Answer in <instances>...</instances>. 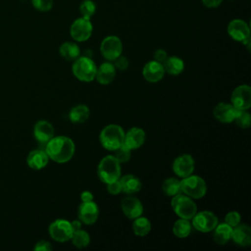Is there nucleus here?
<instances>
[{"instance_id":"1","label":"nucleus","mask_w":251,"mask_h":251,"mask_svg":"<svg viewBox=\"0 0 251 251\" xmlns=\"http://www.w3.org/2000/svg\"><path fill=\"white\" fill-rule=\"evenodd\" d=\"M75 150V146L73 139L64 135H54L45 144V152L49 159L59 164L69 162L74 157Z\"/></svg>"},{"instance_id":"2","label":"nucleus","mask_w":251,"mask_h":251,"mask_svg":"<svg viewBox=\"0 0 251 251\" xmlns=\"http://www.w3.org/2000/svg\"><path fill=\"white\" fill-rule=\"evenodd\" d=\"M121 172V163L113 155H107L102 158L97 167L98 177L105 184L119 179Z\"/></svg>"},{"instance_id":"3","label":"nucleus","mask_w":251,"mask_h":251,"mask_svg":"<svg viewBox=\"0 0 251 251\" xmlns=\"http://www.w3.org/2000/svg\"><path fill=\"white\" fill-rule=\"evenodd\" d=\"M125 131L123 127L116 124L106 126L99 134L101 145L108 151H114L124 143Z\"/></svg>"},{"instance_id":"4","label":"nucleus","mask_w":251,"mask_h":251,"mask_svg":"<svg viewBox=\"0 0 251 251\" xmlns=\"http://www.w3.org/2000/svg\"><path fill=\"white\" fill-rule=\"evenodd\" d=\"M96 70V64L88 56H79L74 61L72 66L74 75L83 82H90L94 80Z\"/></svg>"},{"instance_id":"5","label":"nucleus","mask_w":251,"mask_h":251,"mask_svg":"<svg viewBox=\"0 0 251 251\" xmlns=\"http://www.w3.org/2000/svg\"><path fill=\"white\" fill-rule=\"evenodd\" d=\"M180 190L192 199H201L207 193V183L201 176L190 175L180 180Z\"/></svg>"},{"instance_id":"6","label":"nucleus","mask_w":251,"mask_h":251,"mask_svg":"<svg viewBox=\"0 0 251 251\" xmlns=\"http://www.w3.org/2000/svg\"><path fill=\"white\" fill-rule=\"evenodd\" d=\"M171 206L176 215L181 219L191 220L197 212V206L194 202V199L183 193L173 196Z\"/></svg>"},{"instance_id":"7","label":"nucleus","mask_w":251,"mask_h":251,"mask_svg":"<svg viewBox=\"0 0 251 251\" xmlns=\"http://www.w3.org/2000/svg\"><path fill=\"white\" fill-rule=\"evenodd\" d=\"M48 232L53 240L57 242H67L71 240L74 229L71 222L65 219H57L50 224Z\"/></svg>"},{"instance_id":"8","label":"nucleus","mask_w":251,"mask_h":251,"mask_svg":"<svg viewBox=\"0 0 251 251\" xmlns=\"http://www.w3.org/2000/svg\"><path fill=\"white\" fill-rule=\"evenodd\" d=\"M93 31V25L90 19L83 17L75 19L70 27V34L76 42H83L90 38Z\"/></svg>"},{"instance_id":"9","label":"nucleus","mask_w":251,"mask_h":251,"mask_svg":"<svg viewBox=\"0 0 251 251\" xmlns=\"http://www.w3.org/2000/svg\"><path fill=\"white\" fill-rule=\"evenodd\" d=\"M100 52L102 56L110 62H113L123 53V43L116 35L106 36L100 44Z\"/></svg>"},{"instance_id":"10","label":"nucleus","mask_w":251,"mask_h":251,"mask_svg":"<svg viewBox=\"0 0 251 251\" xmlns=\"http://www.w3.org/2000/svg\"><path fill=\"white\" fill-rule=\"evenodd\" d=\"M191 220L192 226L200 232L212 231L219 223L217 216L211 211L196 212Z\"/></svg>"},{"instance_id":"11","label":"nucleus","mask_w":251,"mask_h":251,"mask_svg":"<svg viewBox=\"0 0 251 251\" xmlns=\"http://www.w3.org/2000/svg\"><path fill=\"white\" fill-rule=\"evenodd\" d=\"M230 102L238 110H248L251 107V87L248 84L236 86L231 92Z\"/></svg>"},{"instance_id":"12","label":"nucleus","mask_w":251,"mask_h":251,"mask_svg":"<svg viewBox=\"0 0 251 251\" xmlns=\"http://www.w3.org/2000/svg\"><path fill=\"white\" fill-rule=\"evenodd\" d=\"M172 168L176 176L183 178L193 174L195 162L190 154H182L175 159Z\"/></svg>"},{"instance_id":"13","label":"nucleus","mask_w":251,"mask_h":251,"mask_svg":"<svg viewBox=\"0 0 251 251\" xmlns=\"http://www.w3.org/2000/svg\"><path fill=\"white\" fill-rule=\"evenodd\" d=\"M121 208L124 215L130 220L142 216L143 214V205L141 201L130 194L123 198L121 202Z\"/></svg>"},{"instance_id":"14","label":"nucleus","mask_w":251,"mask_h":251,"mask_svg":"<svg viewBox=\"0 0 251 251\" xmlns=\"http://www.w3.org/2000/svg\"><path fill=\"white\" fill-rule=\"evenodd\" d=\"M78 220L84 225H93L99 217V208L94 201L81 202L77 209Z\"/></svg>"},{"instance_id":"15","label":"nucleus","mask_w":251,"mask_h":251,"mask_svg":"<svg viewBox=\"0 0 251 251\" xmlns=\"http://www.w3.org/2000/svg\"><path fill=\"white\" fill-rule=\"evenodd\" d=\"M227 33L233 40L242 42L250 37V27L245 21L234 19L227 25Z\"/></svg>"},{"instance_id":"16","label":"nucleus","mask_w":251,"mask_h":251,"mask_svg":"<svg viewBox=\"0 0 251 251\" xmlns=\"http://www.w3.org/2000/svg\"><path fill=\"white\" fill-rule=\"evenodd\" d=\"M237 110L238 109L233 107L231 103L220 102L214 107L213 115L217 121L223 124H229L234 121Z\"/></svg>"},{"instance_id":"17","label":"nucleus","mask_w":251,"mask_h":251,"mask_svg":"<svg viewBox=\"0 0 251 251\" xmlns=\"http://www.w3.org/2000/svg\"><path fill=\"white\" fill-rule=\"evenodd\" d=\"M142 75L145 80L155 83L160 81L165 75V70L163 64L154 60L147 62L142 70Z\"/></svg>"},{"instance_id":"18","label":"nucleus","mask_w":251,"mask_h":251,"mask_svg":"<svg viewBox=\"0 0 251 251\" xmlns=\"http://www.w3.org/2000/svg\"><path fill=\"white\" fill-rule=\"evenodd\" d=\"M146 139L145 131L140 127H131L126 132H125L124 145L129 148L131 151L139 148L143 145Z\"/></svg>"},{"instance_id":"19","label":"nucleus","mask_w":251,"mask_h":251,"mask_svg":"<svg viewBox=\"0 0 251 251\" xmlns=\"http://www.w3.org/2000/svg\"><path fill=\"white\" fill-rule=\"evenodd\" d=\"M33 135L38 142L46 144L55 135V129L49 122L41 120L34 125Z\"/></svg>"},{"instance_id":"20","label":"nucleus","mask_w":251,"mask_h":251,"mask_svg":"<svg viewBox=\"0 0 251 251\" xmlns=\"http://www.w3.org/2000/svg\"><path fill=\"white\" fill-rule=\"evenodd\" d=\"M232 241L240 246L247 247L251 244V228L246 224H238L236 226L232 227L231 233Z\"/></svg>"},{"instance_id":"21","label":"nucleus","mask_w":251,"mask_h":251,"mask_svg":"<svg viewBox=\"0 0 251 251\" xmlns=\"http://www.w3.org/2000/svg\"><path fill=\"white\" fill-rule=\"evenodd\" d=\"M116 71L117 70L113 63H111L110 61L104 62L99 67H97L95 78L100 84H110L116 76Z\"/></svg>"},{"instance_id":"22","label":"nucleus","mask_w":251,"mask_h":251,"mask_svg":"<svg viewBox=\"0 0 251 251\" xmlns=\"http://www.w3.org/2000/svg\"><path fill=\"white\" fill-rule=\"evenodd\" d=\"M49 162V157L45 150L35 149L29 152L26 158V163L28 167L32 170H41L47 166Z\"/></svg>"},{"instance_id":"23","label":"nucleus","mask_w":251,"mask_h":251,"mask_svg":"<svg viewBox=\"0 0 251 251\" xmlns=\"http://www.w3.org/2000/svg\"><path fill=\"white\" fill-rule=\"evenodd\" d=\"M213 239L219 245H225L231 239L232 227L226 223L219 224L213 229Z\"/></svg>"},{"instance_id":"24","label":"nucleus","mask_w":251,"mask_h":251,"mask_svg":"<svg viewBox=\"0 0 251 251\" xmlns=\"http://www.w3.org/2000/svg\"><path fill=\"white\" fill-rule=\"evenodd\" d=\"M120 181L122 185V192L130 195L137 193L142 186L140 179L133 175H126L120 177Z\"/></svg>"},{"instance_id":"25","label":"nucleus","mask_w":251,"mask_h":251,"mask_svg":"<svg viewBox=\"0 0 251 251\" xmlns=\"http://www.w3.org/2000/svg\"><path fill=\"white\" fill-rule=\"evenodd\" d=\"M59 53L67 61H75L80 56V48L75 42L66 41L61 44Z\"/></svg>"},{"instance_id":"26","label":"nucleus","mask_w":251,"mask_h":251,"mask_svg":"<svg viewBox=\"0 0 251 251\" xmlns=\"http://www.w3.org/2000/svg\"><path fill=\"white\" fill-rule=\"evenodd\" d=\"M89 108L84 104H78L74 106L69 113V119L72 123L82 124L89 118Z\"/></svg>"},{"instance_id":"27","label":"nucleus","mask_w":251,"mask_h":251,"mask_svg":"<svg viewBox=\"0 0 251 251\" xmlns=\"http://www.w3.org/2000/svg\"><path fill=\"white\" fill-rule=\"evenodd\" d=\"M165 73L172 75H177L184 70V62L182 59L176 56H170L163 64Z\"/></svg>"},{"instance_id":"28","label":"nucleus","mask_w":251,"mask_h":251,"mask_svg":"<svg viewBox=\"0 0 251 251\" xmlns=\"http://www.w3.org/2000/svg\"><path fill=\"white\" fill-rule=\"evenodd\" d=\"M132 230L136 236H145L151 230V223L146 217L139 216L133 219L132 223Z\"/></svg>"},{"instance_id":"29","label":"nucleus","mask_w":251,"mask_h":251,"mask_svg":"<svg viewBox=\"0 0 251 251\" xmlns=\"http://www.w3.org/2000/svg\"><path fill=\"white\" fill-rule=\"evenodd\" d=\"M192 225L189 220L179 218L173 226V233L177 238H185L191 233Z\"/></svg>"},{"instance_id":"30","label":"nucleus","mask_w":251,"mask_h":251,"mask_svg":"<svg viewBox=\"0 0 251 251\" xmlns=\"http://www.w3.org/2000/svg\"><path fill=\"white\" fill-rule=\"evenodd\" d=\"M163 192L170 197L181 193L180 190V180L176 177H168L163 181L162 184Z\"/></svg>"},{"instance_id":"31","label":"nucleus","mask_w":251,"mask_h":251,"mask_svg":"<svg viewBox=\"0 0 251 251\" xmlns=\"http://www.w3.org/2000/svg\"><path fill=\"white\" fill-rule=\"evenodd\" d=\"M71 240H72V243L74 244V246H75L78 249H82L89 245L90 236L86 230L79 228V229L74 230Z\"/></svg>"},{"instance_id":"32","label":"nucleus","mask_w":251,"mask_h":251,"mask_svg":"<svg viewBox=\"0 0 251 251\" xmlns=\"http://www.w3.org/2000/svg\"><path fill=\"white\" fill-rule=\"evenodd\" d=\"M240 128H248L251 124V115L247 110H237L234 121Z\"/></svg>"},{"instance_id":"33","label":"nucleus","mask_w":251,"mask_h":251,"mask_svg":"<svg viewBox=\"0 0 251 251\" xmlns=\"http://www.w3.org/2000/svg\"><path fill=\"white\" fill-rule=\"evenodd\" d=\"M79 12L81 17L91 19L96 12V5L92 0H83L79 5Z\"/></svg>"},{"instance_id":"34","label":"nucleus","mask_w":251,"mask_h":251,"mask_svg":"<svg viewBox=\"0 0 251 251\" xmlns=\"http://www.w3.org/2000/svg\"><path fill=\"white\" fill-rule=\"evenodd\" d=\"M113 156L122 164V163H126L129 161L130 156H131V150L127 148L126 145L122 144L119 148L115 149Z\"/></svg>"},{"instance_id":"35","label":"nucleus","mask_w":251,"mask_h":251,"mask_svg":"<svg viewBox=\"0 0 251 251\" xmlns=\"http://www.w3.org/2000/svg\"><path fill=\"white\" fill-rule=\"evenodd\" d=\"M32 6L40 12H48L53 7V0H31Z\"/></svg>"},{"instance_id":"36","label":"nucleus","mask_w":251,"mask_h":251,"mask_svg":"<svg viewBox=\"0 0 251 251\" xmlns=\"http://www.w3.org/2000/svg\"><path fill=\"white\" fill-rule=\"evenodd\" d=\"M241 216L236 211H230L225 216V223H226L231 227L236 226L238 224H240Z\"/></svg>"},{"instance_id":"37","label":"nucleus","mask_w":251,"mask_h":251,"mask_svg":"<svg viewBox=\"0 0 251 251\" xmlns=\"http://www.w3.org/2000/svg\"><path fill=\"white\" fill-rule=\"evenodd\" d=\"M113 64H114L116 70H119V71H126L129 65L128 59L123 55H120L118 58H116L113 61Z\"/></svg>"},{"instance_id":"38","label":"nucleus","mask_w":251,"mask_h":251,"mask_svg":"<svg viewBox=\"0 0 251 251\" xmlns=\"http://www.w3.org/2000/svg\"><path fill=\"white\" fill-rule=\"evenodd\" d=\"M107 191L112 194V195H117L119 193L122 192V185H121V181L120 178L112 181L110 183H107Z\"/></svg>"},{"instance_id":"39","label":"nucleus","mask_w":251,"mask_h":251,"mask_svg":"<svg viewBox=\"0 0 251 251\" xmlns=\"http://www.w3.org/2000/svg\"><path fill=\"white\" fill-rule=\"evenodd\" d=\"M168 53L167 51H165L164 49H158L154 52V55H153V60L156 61V62H159L161 64H164V62L167 60L168 58Z\"/></svg>"},{"instance_id":"40","label":"nucleus","mask_w":251,"mask_h":251,"mask_svg":"<svg viewBox=\"0 0 251 251\" xmlns=\"http://www.w3.org/2000/svg\"><path fill=\"white\" fill-rule=\"evenodd\" d=\"M35 251H50L52 250V245L50 242L46 241V240H39L34 248H33Z\"/></svg>"},{"instance_id":"41","label":"nucleus","mask_w":251,"mask_h":251,"mask_svg":"<svg viewBox=\"0 0 251 251\" xmlns=\"http://www.w3.org/2000/svg\"><path fill=\"white\" fill-rule=\"evenodd\" d=\"M202 4L207 8H216L221 5L224 0H201Z\"/></svg>"},{"instance_id":"42","label":"nucleus","mask_w":251,"mask_h":251,"mask_svg":"<svg viewBox=\"0 0 251 251\" xmlns=\"http://www.w3.org/2000/svg\"><path fill=\"white\" fill-rule=\"evenodd\" d=\"M80 200H81V202L93 201V194L88 190H84L80 194Z\"/></svg>"},{"instance_id":"43","label":"nucleus","mask_w":251,"mask_h":251,"mask_svg":"<svg viewBox=\"0 0 251 251\" xmlns=\"http://www.w3.org/2000/svg\"><path fill=\"white\" fill-rule=\"evenodd\" d=\"M71 225H72V227H73L74 230L79 229L82 226V223L80 222V220H75V221L71 222Z\"/></svg>"}]
</instances>
